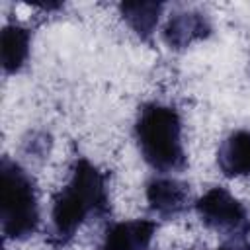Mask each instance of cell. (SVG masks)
I'll list each match as a JSON object with an SVG mask.
<instances>
[{
	"label": "cell",
	"mask_w": 250,
	"mask_h": 250,
	"mask_svg": "<svg viewBox=\"0 0 250 250\" xmlns=\"http://www.w3.org/2000/svg\"><path fill=\"white\" fill-rule=\"evenodd\" d=\"M164 4L160 2H121L119 12L127 25L145 41H148L158 25Z\"/></svg>",
	"instance_id": "10"
},
{
	"label": "cell",
	"mask_w": 250,
	"mask_h": 250,
	"mask_svg": "<svg viewBox=\"0 0 250 250\" xmlns=\"http://www.w3.org/2000/svg\"><path fill=\"white\" fill-rule=\"evenodd\" d=\"M150 211L158 217H176L188 207L189 201V186L172 176H156L146 184L145 189Z\"/></svg>",
	"instance_id": "5"
},
{
	"label": "cell",
	"mask_w": 250,
	"mask_h": 250,
	"mask_svg": "<svg viewBox=\"0 0 250 250\" xmlns=\"http://www.w3.org/2000/svg\"><path fill=\"white\" fill-rule=\"evenodd\" d=\"M213 31L209 18L203 12L197 10H186L178 12L168 18L164 29H162V39L170 49H186L195 41H201L209 37Z\"/></svg>",
	"instance_id": "6"
},
{
	"label": "cell",
	"mask_w": 250,
	"mask_h": 250,
	"mask_svg": "<svg viewBox=\"0 0 250 250\" xmlns=\"http://www.w3.org/2000/svg\"><path fill=\"white\" fill-rule=\"evenodd\" d=\"M156 232V223L150 219H135L113 223L98 246V250H146Z\"/></svg>",
	"instance_id": "7"
},
{
	"label": "cell",
	"mask_w": 250,
	"mask_h": 250,
	"mask_svg": "<svg viewBox=\"0 0 250 250\" xmlns=\"http://www.w3.org/2000/svg\"><path fill=\"white\" fill-rule=\"evenodd\" d=\"M31 31L20 23H8L0 35V62L6 74H16L21 70L29 57Z\"/></svg>",
	"instance_id": "9"
},
{
	"label": "cell",
	"mask_w": 250,
	"mask_h": 250,
	"mask_svg": "<svg viewBox=\"0 0 250 250\" xmlns=\"http://www.w3.org/2000/svg\"><path fill=\"white\" fill-rule=\"evenodd\" d=\"M195 213L205 227L230 238L250 234V213L246 205L225 188L215 186L207 189L195 201Z\"/></svg>",
	"instance_id": "4"
},
{
	"label": "cell",
	"mask_w": 250,
	"mask_h": 250,
	"mask_svg": "<svg viewBox=\"0 0 250 250\" xmlns=\"http://www.w3.org/2000/svg\"><path fill=\"white\" fill-rule=\"evenodd\" d=\"M107 213L109 195L104 172H100L88 158H78L72 164L68 182L53 199V240L59 246L70 242L86 221L102 219Z\"/></svg>",
	"instance_id": "1"
},
{
	"label": "cell",
	"mask_w": 250,
	"mask_h": 250,
	"mask_svg": "<svg viewBox=\"0 0 250 250\" xmlns=\"http://www.w3.org/2000/svg\"><path fill=\"white\" fill-rule=\"evenodd\" d=\"M135 139L145 162L162 174L186 168L180 113L166 104H145L135 121Z\"/></svg>",
	"instance_id": "2"
},
{
	"label": "cell",
	"mask_w": 250,
	"mask_h": 250,
	"mask_svg": "<svg viewBox=\"0 0 250 250\" xmlns=\"http://www.w3.org/2000/svg\"><path fill=\"white\" fill-rule=\"evenodd\" d=\"M0 225L10 240H25L39 227L35 182L10 158H2L0 164Z\"/></svg>",
	"instance_id": "3"
},
{
	"label": "cell",
	"mask_w": 250,
	"mask_h": 250,
	"mask_svg": "<svg viewBox=\"0 0 250 250\" xmlns=\"http://www.w3.org/2000/svg\"><path fill=\"white\" fill-rule=\"evenodd\" d=\"M217 166L227 178L250 176V129L232 131L221 143Z\"/></svg>",
	"instance_id": "8"
},
{
	"label": "cell",
	"mask_w": 250,
	"mask_h": 250,
	"mask_svg": "<svg viewBox=\"0 0 250 250\" xmlns=\"http://www.w3.org/2000/svg\"><path fill=\"white\" fill-rule=\"evenodd\" d=\"M217 250H250V242L246 240V236H234L221 244Z\"/></svg>",
	"instance_id": "11"
}]
</instances>
